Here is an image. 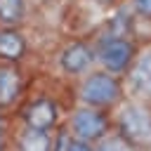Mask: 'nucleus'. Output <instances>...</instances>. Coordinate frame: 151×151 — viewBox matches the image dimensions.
<instances>
[{"label":"nucleus","instance_id":"1","mask_svg":"<svg viewBox=\"0 0 151 151\" xmlns=\"http://www.w3.org/2000/svg\"><path fill=\"white\" fill-rule=\"evenodd\" d=\"M73 94H76V104H80V106L113 111L116 104L125 97L123 78L94 66L87 73H83L80 78H76Z\"/></svg>","mask_w":151,"mask_h":151},{"label":"nucleus","instance_id":"2","mask_svg":"<svg viewBox=\"0 0 151 151\" xmlns=\"http://www.w3.org/2000/svg\"><path fill=\"white\" fill-rule=\"evenodd\" d=\"M111 125L139 151H151V101L123 97L111 111Z\"/></svg>","mask_w":151,"mask_h":151},{"label":"nucleus","instance_id":"3","mask_svg":"<svg viewBox=\"0 0 151 151\" xmlns=\"http://www.w3.org/2000/svg\"><path fill=\"white\" fill-rule=\"evenodd\" d=\"M94 50V64L113 76H120L127 71V66L134 59L137 52V40H132V35H111L104 33L101 38H97Z\"/></svg>","mask_w":151,"mask_h":151},{"label":"nucleus","instance_id":"4","mask_svg":"<svg viewBox=\"0 0 151 151\" xmlns=\"http://www.w3.org/2000/svg\"><path fill=\"white\" fill-rule=\"evenodd\" d=\"M61 127L71 137H76L80 142H87V144H94L109 130H113V125H111V111H101V109L76 104L68 111V116H66V120H64Z\"/></svg>","mask_w":151,"mask_h":151},{"label":"nucleus","instance_id":"5","mask_svg":"<svg viewBox=\"0 0 151 151\" xmlns=\"http://www.w3.org/2000/svg\"><path fill=\"white\" fill-rule=\"evenodd\" d=\"M123 90L125 97L151 101V40L137 45L134 59L123 73Z\"/></svg>","mask_w":151,"mask_h":151},{"label":"nucleus","instance_id":"6","mask_svg":"<svg viewBox=\"0 0 151 151\" xmlns=\"http://www.w3.org/2000/svg\"><path fill=\"white\" fill-rule=\"evenodd\" d=\"M57 66L68 78H80L90 68H94V50L85 40H71L66 42L57 54Z\"/></svg>","mask_w":151,"mask_h":151},{"label":"nucleus","instance_id":"7","mask_svg":"<svg viewBox=\"0 0 151 151\" xmlns=\"http://www.w3.org/2000/svg\"><path fill=\"white\" fill-rule=\"evenodd\" d=\"M57 123H59V104L52 97H45V94L31 99L19 113V125H26L31 130L54 132Z\"/></svg>","mask_w":151,"mask_h":151},{"label":"nucleus","instance_id":"8","mask_svg":"<svg viewBox=\"0 0 151 151\" xmlns=\"http://www.w3.org/2000/svg\"><path fill=\"white\" fill-rule=\"evenodd\" d=\"M24 94V71L21 64L0 61V113L14 109Z\"/></svg>","mask_w":151,"mask_h":151},{"label":"nucleus","instance_id":"9","mask_svg":"<svg viewBox=\"0 0 151 151\" xmlns=\"http://www.w3.org/2000/svg\"><path fill=\"white\" fill-rule=\"evenodd\" d=\"M26 50H28V42L21 28L0 26V61L21 64L26 57Z\"/></svg>","mask_w":151,"mask_h":151},{"label":"nucleus","instance_id":"10","mask_svg":"<svg viewBox=\"0 0 151 151\" xmlns=\"http://www.w3.org/2000/svg\"><path fill=\"white\" fill-rule=\"evenodd\" d=\"M54 132L47 130H31L26 125H19L12 139L14 151H52Z\"/></svg>","mask_w":151,"mask_h":151},{"label":"nucleus","instance_id":"11","mask_svg":"<svg viewBox=\"0 0 151 151\" xmlns=\"http://www.w3.org/2000/svg\"><path fill=\"white\" fill-rule=\"evenodd\" d=\"M26 19V0H0V26L21 28Z\"/></svg>","mask_w":151,"mask_h":151},{"label":"nucleus","instance_id":"12","mask_svg":"<svg viewBox=\"0 0 151 151\" xmlns=\"http://www.w3.org/2000/svg\"><path fill=\"white\" fill-rule=\"evenodd\" d=\"M94 151H139L134 144H130L125 137H120L116 130H109L101 139H97L94 144Z\"/></svg>","mask_w":151,"mask_h":151},{"label":"nucleus","instance_id":"13","mask_svg":"<svg viewBox=\"0 0 151 151\" xmlns=\"http://www.w3.org/2000/svg\"><path fill=\"white\" fill-rule=\"evenodd\" d=\"M52 151H94V146L87 144V142H80V139L71 137V134L61 127L59 132L54 130V144H52Z\"/></svg>","mask_w":151,"mask_h":151},{"label":"nucleus","instance_id":"14","mask_svg":"<svg viewBox=\"0 0 151 151\" xmlns=\"http://www.w3.org/2000/svg\"><path fill=\"white\" fill-rule=\"evenodd\" d=\"M127 7H130V14L132 17L144 19V21H151V0H130Z\"/></svg>","mask_w":151,"mask_h":151},{"label":"nucleus","instance_id":"15","mask_svg":"<svg viewBox=\"0 0 151 151\" xmlns=\"http://www.w3.org/2000/svg\"><path fill=\"white\" fill-rule=\"evenodd\" d=\"M9 142H7V120L5 113H0V151H7Z\"/></svg>","mask_w":151,"mask_h":151},{"label":"nucleus","instance_id":"16","mask_svg":"<svg viewBox=\"0 0 151 151\" xmlns=\"http://www.w3.org/2000/svg\"><path fill=\"white\" fill-rule=\"evenodd\" d=\"M94 5H99V7H113L118 0H92Z\"/></svg>","mask_w":151,"mask_h":151}]
</instances>
